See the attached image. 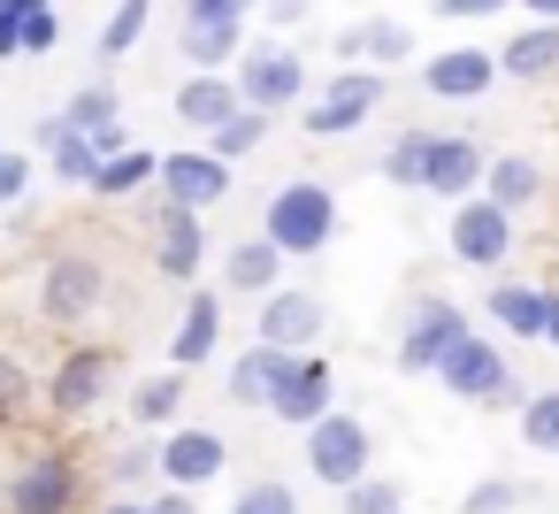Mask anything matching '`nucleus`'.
Here are the masks:
<instances>
[{"mask_svg": "<svg viewBox=\"0 0 559 514\" xmlns=\"http://www.w3.org/2000/svg\"><path fill=\"white\" fill-rule=\"evenodd\" d=\"M330 231H337V200H330L322 185H284V192L269 200V215H261V238H269L284 261H292V254H322Z\"/></svg>", "mask_w": 559, "mask_h": 514, "instance_id": "obj_1", "label": "nucleus"}, {"mask_svg": "<svg viewBox=\"0 0 559 514\" xmlns=\"http://www.w3.org/2000/svg\"><path fill=\"white\" fill-rule=\"evenodd\" d=\"M429 376H437L452 399H475V407L513 399V369H506V353H498L490 338H475V330H467V338H460V346H452V353H444Z\"/></svg>", "mask_w": 559, "mask_h": 514, "instance_id": "obj_2", "label": "nucleus"}, {"mask_svg": "<svg viewBox=\"0 0 559 514\" xmlns=\"http://www.w3.org/2000/svg\"><path fill=\"white\" fill-rule=\"evenodd\" d=\"M368 460H376V453H368V430H360L353 414H337V407H330L322 422H307V468H314L322 483H337V491H345V483H360V476H368Z\"/></svg>", "mask_w": 559, "mask_h": 514, "instance_id": "obj_3", "label": "nucleus"}, {"mask_svg": "<svg viewBox=\"0 0 559 514\" xmlns=\"http://www.w3.org/2000/svg\"><path fill=\"white\" fill-rule=\"evenodd\" d=\"M70 506H78V468L62 453H39L0 483V514H70Z\"/></svg>", "mask_w": 559, "mask_h": 514, "instance_id": "obj_4", "label": "nucleus"}, {"mask_svg": "<svg viewBox=\"0 0 559 514\" xmlns=\"http://www.w3.org/2000/svg\"><path fill=\"white\" fill-rule=\"evenodd\" d=\"M467 338V307H452V300H421L414 307V323H406V346H399V369H414V376H429L452 346Z\"/></svg>", "mask_w": 559, "mask_h": 514, "instance_id": "obj_5", "label": "nucleus"}, {"mask_svg": "<svg viewBox=\"0 0 559 514\" xmlns=\"http://www.w3.org/2000/svg\"><path fill=\"white\" fill-rule=\"evenodd\" d=\"M269 414L292 422V430L322 422V414H330V361H322V353H292V369H284L276 392H269Z\"/></svg>", "mask_w": 559, "mask_h": 514, "instance_id": "obj_6", "label": "nucleus"}, {"mask_svg": "<svg viewBox=\"0 0 559 514\" xmlns=\"http://www.w3.org/2000/svg\"><path fill=\"white\" fill-rule=\"evenodd\" d=\"M452 254H460L467 269H498V261L513 254V215L490 208V200H460V215H452Z\"/></svg>", "mask_w": 559, "mask_h": 514, "instance_id": "obj_7", "label": "nucleus"}, {"mask_svg": "<svg viewBox=\"0 0 559 514\" xmlns=\"http://www.w3.org/2000/svg\"><path fill=\"white\" fill-rule=\"evenodd\" d=\"M261 346H276V353H314V338H322V300L314 292H269V307H261V330H253Z\"/></svg>", "mask_w": 559, "mask_h": 514, "instance_id": "obj_8", "label": "nucleus"}, {"mask_svg": "<svg viewBox=\"0 0 559 514\" xmlns=\"http://www.w3.org/2000/svg\"><path fill=\"white\" fill-rule=\"evenodd\" d=\"M299 85H307L299 55L261 47V55H246V85H238V101H246V108H261V116H276V108H292V101H299Z\"/></svg>", "mask_w": 559, "mask_h": 514, "instance_id": "obj_9", "label": "nucleus"}, {"mask_svg": "<svg viewBox=\"0 0 559 514\" xmlns=\"http://www.w3.org/2000/svg\"><path fill=\"white\" fill-rule=\"evenodd\" d=\"M376 93H383V78H376V70H345V78H330V93L307 108V131H314V139H337V131H353V124L376 108Z\"/></svg>", "mask_w": 559, "mask_h": 514, "instance_id": "obj_10", "label": "nucleus"}, {"mask_svg": "<svg viewBox=\"0 0 559 514\" xmlns=\"http://www.w3.org/2000/svg\"><path fill=\"white\" fill-rule=\"evenodd\" d=\"M154 177H162L169 208H192V215H200V208H215V200L230 192V162H215V154H169Z\"/></svg>", "mask_w": 559, "mask_h": 514, "instance_id": "obj_11", "label": "nucleus"}, {"mask_svg": "<svg viewBox=\"0 0 559 514\" xmlns=\"http://www.w3.org/2000/svg\"><path fill=\"white\" fill-rule=\"evenodd\" d=\"M39 307H47L55 323H78V315H93V307H100V261H85V254H62V261H47Z\"/></svg>", "mask_w": 559, "mask_h": 514, "instance_id": "obj_12", "label": "nucleus"}, {"mask_svg": "<svg viewBox=\"0 0 559 514\" xmlns=\"http://www.w3.org/2000/svg\"><path fill=\"white\" fill-rule=\"evenodd\" d=\"M108 376H116V361H108L100 346L62 353V369H55V384H47V407H55V414H93L100 392H108Z\"/></svg>", "mask_w": 559, "mask_h": 514, "instance_id": "obj_13", "label": "nucleus"}, {"mask_svg": "<svg viewBox=\"0 0 559 514\" xmlns=\"http://www.w3.org/2000/svg\"><path fill=\"white\" fill-rule=\"evenodd\" d=\"M490 78H498V62H490L483 47H444V55H429V70H421V85H429L437 101H483Z\"/></svg>", "mask_w": 559, "mask_h": 514, "instance_id": "obj_14", "label": "nucleus"}, {"mask_svg": "<svg viewBox=\"0 0 559 514\" xmlns=\"http://www.w3.org/2000/svg\"><path fill=\"white\" fill-rule=\"evenodd\" d=\"M154 468L169 476V491H200L207 476H223V437H215V430H177V437L154 453Z\"/></svg>", "mask_w": 559, "mask_h": 514, "instance_id": "obj_15", "label": "nucleus"}, {"mask_svg": "<svg viewBox=\"0 0 559 514\" xmlns=\"http://www.w3.org/2000/svg\"><path fill=\"white\" fill-rule=\"evenodd\" d=\"M475 185H483V147H475V139H429L421 192H437V200H467Z\"/></svg>", "mask_w": 559, "mask_h": 514, "instance_id": "obj_16", "label": "nucleus"}, {"mask_svg": "<svg viewBox=\"0 0 559 514\" xmlns=\"http://www.w3.org/2000/svg\"><path fill=\"white\" fill-rule=\"evenodd\" d=\"M200 246H207V231H200V215L192 208H162V231H154V261H162V277H200Z\"/></svg>", "mask_w": 559, "mask_h": 514, "instance_id": "obj_17", "label": "nucleus"}, {"mask_svg": "<svg viewBox=\"0 0 559 514\" xmlns=\"http://www.w3.org/2000/svg\"><path fill=\"white\" fill-rule=\"evenodd\" d=\"M215 338H223V300H215V292H192V300H185V323H177V338H169V361H177V369H200V361L215 353Z\"/></svg>", "mask_w": 559, "mask_h": 514, "instance_id": "obj_18", "label": "nucleus"}, {"mask_svg": "<svg viewBox=\"0 0 559 514\" xmlns=\"http://www.w3.org/2000/svg\"><path fill=\"white\" fill-rule=\"evenodd\" d=\"M238 108H246V101H238V85H223L215 70H200V78H192V85L177 93V116H185L192 131H223V124H230Z\"/></svg>", "mask_w": 559, "mask_h": 514, "instance_id": "obj_19", "label": "nucleus"}, {"mask_svg": "<svg viewBox=\"0 0 559 514\" xmlns=\"http://www.w3.org/2000/svg\"><path fill=\"white\" fill-rule=\"evenodd\" d=\"M284 369H292V353H276V346H261V338H253V346L230 361V399H238V407H261V399L276 392V376H284Z\"/></svg>", "mask_w": 559, "mask_h": 514, "instance_id": "obj_20", "label": "nucleus"}, {"mask_svg": "<svg viewBox=\"0 0 559 514\" xmlns=\"http://www.w3.org/2000/svg\"><path fill=\"white\" fill-rule=\"evenodd\" d=\"M39 147L55 154V177H62V185H93V170H100V147H93L85 131H70V124L55 116V124H39Z\"/></svg>", "mask_w": 559, "mask_h": 514, "instance_id": "obj_21", "label": "nucleus"}, {"mask_svg": "<svg viewBox=\"0 0 559 514\" xmlns=\"http://www.w3.org/2000/svg\"><path fill=\"white\" fill-rule=\"evenodd\" d=\"M506 78H551L559 70V24H536L521 39H506V55H490Z\"/></svg>", "mask_w": 559, "mask_h": 514, "instance_id": "obj_22", "label": "nucleus"}, {"mask_svg": "<svg viewBox=\"0 0 559 514\" xmlns=\"http://www.w3.org/2000/svg\"><path fill=\"white\" fill-rule=\"evenodd\" d=\"M154 170H162V154H131V147H116V154H100V170H93V192L100 200H123V192H139V185H154Z\"/></svg>", "mask_w": 559, "mask_h": 514, "instance_id": "obj_23", "label": "nucleus"}, {"mask_svg": "<svg viewBox=\"0 0 559 514\" xmlns=\"http://www.w3.org/2000/svg\"><path fill=\"white\" fill-rule=\"evenodd\" d=\"M483 185H490V208H506V215H513V208H528V200H536V185H544V177H536V162L498 154V162H483Z\"/></svg>", "mask_w": 559, "mask_h": 514, "instance_id": "obj_24", "label": "nucleus"}, {"mask_svg": "<svg viewBox=\"0 0 559 514\" xmlns=\"http://www.w3.org/2000/svg\"><path fill=\"white\" fill-rule=\"evenodd\" d=\"M544 300H551V292H536V284H490V315H498L513 338H536V330H544Z\"/></svg>", "mask_w": 559, "mask_h": 514, "instance_id": "obj_25", "label": "nucleus"}, {"mask_svg": "<svg viewBox=\"0 0 559 514\" xmlns=\"http://www.w3.org/2000/svg\"><path fill=\"white\" fill-rule=\"evenodd\" d=\"M276 277H284V254H276L269 238L230 246V284H238V292H276Z\"/></svg>", "mask_w": 559, "mask_h": 514, "instance_id": "obj_26", "label": "nucleus"}, {"mask_svg": "<svg viewBox=\"0 0 559 514\" xmlns=\"http://www.w3.org/2000/svg\"><path fill=\"white\" fill-rule=\"evenodd\" d=\"M345 47L391 70V62H406V55H414V32H406V24H360V32H345Z\"/></svg>", "mask_w": 559, "mask_h": 514, "instance_id": "obj_27", "label": "nucleus"}, {"mask_svg": "<svg viewBox=\"0 0 559 514\" xmlns=\"http://www.w3.org/2000/svg\"><path fill=\"white\" fill-rule=\"evenodd\" d=\"M62 39V24H55V9L39 0V9H24L16 24H9V39H0V55H47Z\"/></svg>", "mask_w": 559, "mask_h": 514, "instance_id": "obj_28", "label": "nucleus"}, {"mask_svg": "<svg viewBox=\"0 0 559 514\" xmlns=\"http://www.w3.org/2000/svg\"><path fill=\"white\" fill-rule=\"evenodd\" d=\"M62 124H70V131H85V139L116 131V85H85V93L62 108Z\"/></svg>", "mask_w": 559, "mask_h": 514, "instance_id": "obj_29", "label": "nucleus"}, {"mask_svg": "<svg viewBox=\"0 0 559 514\" xmlns=\"http://www.w3.org/2000/svg\"><path fill=\"white\" fill-rule=\"evenodd\" d=\"M177 407H185V376H146L139 392H131V414L154 430V422H177Z\"/></svg>", "mask_w": 559, "mask_h": 514, "instance_id": "obj_30", "label": "nucleus"}, {"mask_svg": "<svg viewBox=\"0 0 559 514\" xmlns=\"http://www.w3.org/2000/svg\"><path fill=\"white\" fill-rule=\"evenodd\" d=\"M207 139H215V162H238V154H253V147L269 139V116H261V108H238V116H230L223 131H207Z\"/></svg>", "mask_w": 559, "mask_h": 514, "instance_id": "obj_31", "label": "nucleus"}, {"mask_svg": "<svg viewBox=\"0 0 559 514\" xmlns=\"http://www.w3.org/2000/svg\"><path fill=\"white\" fill-rule=\"evenodd\" d=\"M521 437L536 453H559V392H528L521 399Z\"/></svg>", "mask_w": 559, "mask_h": 514, "instance_id": "obj_32", "label": "nucleus"}, {"mask_svg": "<svg viewBox=\"0 0 559 514\" xmlns=\"http://www.w3.org/2000/svg\"><path fill=\"white\" fill-rule=\"evenodd\" d=\"M185 55H192L200 70L230 62V55H238V24H185Z\"/></svg>", "mask_w": 559, "mask_h": 514, "instance_id": "obj_33", "label": "nucleus"}, {"mask_svg": "<svg viewBox=\"0 0 559 514\" xmlns=\"http://www.w3.org/2000/svg\"><path fill=\"white\" fill-rule=\"evenodd\" d=\"M429 139H437V131H399V147L383 154V177H391V185H421V170H429Z\"/></svg>", "mask_w": 559, "mask_h": 514, "instance_id": "obj_34", "label": "nucleus"}, {"mask_svg": "<svg viewBox=\"0 0 559 514\" xmlns=\"http://www.w3.org/2000/svg\"><path fill=\"white\" fill-rule=\"evenodd\" d=\"M406 506V491L391 483V476H360V483H345V514H399Z\"/></svg>", "mask_w": 559, "mask_h": 514, "instance_id": "obj_35", "label": "nucleus"}, {"mask_svg": "<svg viewBox=\"0 0 559 514\" xmlns=\"http://www.w3.org/2000/svg\"><path fill=\"white\" fill-rule=\"evenodd\" d=\"M230 514H299V499H292V483L261 476V483H246V491H238V506H230Z\"/></svg>", "mask_w": 559, "mask_h": 514, "instance_id": "obj_36", "label": "nucleus"}, {"mask_svg": "<svg viewBox=\"0 0 559 514\" xmlns=\"http://www.w3.org/2000/svg\"><path fill=\"white\" fill-rule=\"evenodd\" d=\"M146 16H154L146 0H123V9H116V24L100 32V55H131V47H139V32H146Z\"/></svg>", "mask_w": 559, "mask_h": 514, "instance_id": "obj_37", "label": "nucleus"}, {"mask_svg": "<svg viewBox=\"0 0 559 514\" xmlns=\"http://www.w3.org/2000/svg\"><path fill=\"white\" fill-rule=\"evenodd\" d=\"M24 399H32L24 361H16V353H0V422H16V414H24Z\"/></svg>", "mask_w": 559, "mask_h": 514, "instance_id": "obj_38", "label": "nucleus"}, {"mask_svg": "<svg viewBox=\"0 0 559 514\" xmlns=\"http://www.w3.org/2000/svg\"><path fill=\"white\" fill-rule=\"evenodd\" d=\"M513 499H521V491H513L506 476H490V483L467 491V514H513Z\"/></svg>", "mask_w": 559, "mask_h": 514, "instance_id": "obj_39", "label": "nucleus"}, {"mask_svg": "<svg viewBox=\"0 0 559 514\" xmlns=\"http://www.w3.org/2000/svg\"><path fill=\"white\" fill-rule=\"evenodd\" d=\"M253 0H185V24H238Z\"/></svg>", "mask_w": 559, "mask_h": 514, "instance_id": "obj_40", "label": "nucleus"}, {"mask_svg": "<svg viewBox=\"0 0 559 514\" xmlns=\"http://www.w3.org/2000/svg\"><path fill=\"white\" fill-rule=\"evenodd\" d=\"M24 185H32V162H24V154H9V147H0V200H16Z\"/></svg>", "mask_w": 559, "mask_h": 514, "instance_id": "obj_41", "label": "nucleus"}, {"mask_svg": "<svg viewBox=\"0 0 559 514\" xmlns=\"http://www.w3.org/2000/svg\"><path fill=\"white\" fill-rule=\"evenodd\" d=\"M490 9H506V0H437V16H460V24L467 16H490Z\"/></svg>", "mask_w": 559, "mask_h": 514, "instance_id": "obj_42", "label": "nucleus"}, {"mask_svg": "<svg viewBox=\"0 0 559 514\" xmlns=\"http://www.w3.org/2000/svg\"><path fill=\"white\" fill-rule=\"evenodd\" d=\"M146 514H192V491H162V499H146Z\"/></svg>", "mask_w": 559, "mask_h": 514, "instance_id": "obj_43", "label": "nucleus"}, {"mask_svg": "<svg viewBox=\"0 0 559 514\" xmlns=\"http://www.w3.org/2000/svg\"><path fill=\"white\" fill-rule=\"evenodd\" d=\"M544 346H559V300H544V330H536Z\"/></svg>", "mask_w": 559, "mask_h": 514, "instance_id": "obj_44", "label": "nucleus"}, {"mask_svg": "<svg viewBox=\"0 0 559 514\" xmlns=\"http://www.w3.org/2000/svg\"><path fill=\"white\" fill-rule=\"evenodd\" d=\"M521 9H528L536 24H559V0H521Z\"/></svg>", "mask_w": 559, "mask_h": 514, "instance_id": "obj_45", "label": "nucleus"}, {"mask_svg": "<svg viewBox=\"0 0 559 514\" xmlns=\"http://www.w3.org/2000/svg\"><path fill=\"white\" fill-rule=\"evenodd\" d=\"M100 514H146V499H116V506H100Z\"/></svg>", "mask_w": 559, "mask_h": 514, "instance_id": "obj_46", "label": "nucleus"}, {"mask_svg": "<svg viewBox=\"0 0 559 514\" xmlns=\"http://www.w3.org/2000/svg\"><path fill=\"white\" fill-rule=\"evenodd\" d=\"M276 9H284V16H292V9H299V0H276Z\"/></svg>", "mask_w": 559, "mask_h": 514, "instance_id": "obj_47", "label": "nucleus"}]
</instances>
